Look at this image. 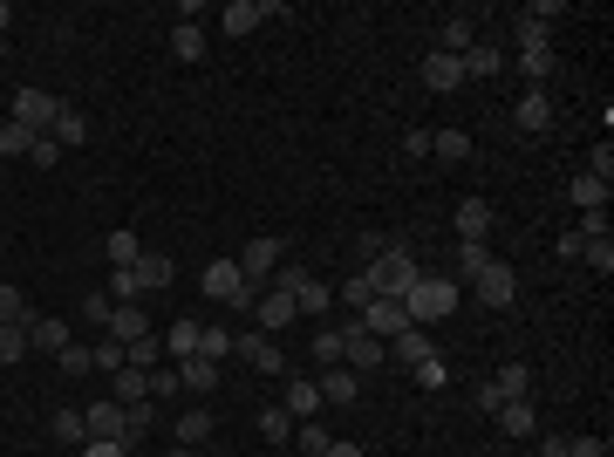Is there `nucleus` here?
Masks as SVG:
<instances>
[{
  "label": "nucleus",
  "mask_w": 614,
  "mask_h": 457,
  "mask_svg": "<svg viewBox=\"0 0 614 457\" xmlns=\"http://www.w3.org/2000/svg\"><path fill=\"white\" fill-rule=\"evenodd\" d=\"M458 280L451 273H417V287L403 294V314H410V328H430V321H444L451 307H458Z\"/></svg>",
  "instance_id": "nucleus-1"
},
{
  "label": "nucleus",
  "mask_w": 614,
  "mask_h": 457,
  "mask_svg": "<svg viewBox=\"0 0 614 457\" xmlns=\"http://www.w3.org/2000/svg\"><path fill=\"white\" fill-rule=\"evenodd\" d=\"M369 287H376V294H383V301H403V294H410V287H417V253H410V246H383V253H376V260H369Z\"/></svg>",
  "instance_id": "nucleus-2"
},
{
  "label": "nucleus",
  "mask_w": 614,
  "mask_h": 457,
  "mask_svg": "<svg viewBox=\"0 0 614 457\" xmlns=\"http://www.w3.org/2000/svg\"><path fill=\"white\" fill-rule=\"evenodd\" d=\"M205 294H212L219 307H253V294H260V287H246L239 260H212V267H205Z\"/></svg>",
  "instance_id": "nucleus-3"
},
{
  "label": "nucleus",
  "mask_w": 614,
  "mask_h": 457,
  "mask_svg": "<svg viewBox=\"0 0 614 457\" xmlns=\"http://www.w3.org/2000/svg\"><path fill=\"white\" fill-rule=\"evenodd\" d=\"M471 294H478V301L492 307V314H505V307L519 301V273L505 267V260H485V273L471 280Z\"/></svg>",
  "instance_id": "nucleus-4"
},
{
  "label": "nucleus",
  "mask_w": 614,
  "mask_h": 457,
  "mask_svg": "<svg viewBox=\"0 0 614 457\" xmlns=\"http://www.w3.org/2000/svg\"><path fill=\"white\" fill-rule=\"evenodd\" d=\"M82 423H89L96 444H123V437H130V410L110 403V396H103V403H82ZM123 451H130V444H123Z\"/></svg>",
  "instance_id": "nucleus-5"
},
{
  "label": "nucleus",
  "mask_w": 614,
  "mask_h": 457,
  "mask_svg": "<svg viewBox=\"0 0 614 457\" xmlns=\"http://www.w3.org/2000/svg\"><path fill=\"white\" fill-rule=\"evenodd\" d=\"M280 253H287V239H246V253H239L246 287H267L273 273H280Z\"/></svg>",
  "instance_id": "nucleus-6"
},
{
  "label": "nucleus",
  "mask_w": 614,
  "mask_h": 457,
  "mask_svg": "<svg viewBox=\"0 0 614 457\" xmlns=\"http://www.w3.org/2000/svg\"><path fill=\"white\" fill-rule=\"evenodd\" d=\"M55 116H62V103H55L48 89H21V96H14V123H21V130H35V137L55 130Z\"/></svg>",
  "instance_id": "nucleus-7"
},
{
  "label": "nucleus",
  "mask_w": 614,
  "mask_h": 457,
  "mask_svg": "<svg viewBox=\"0 0 614 457\" xmlns=\"http://www.w3.org/2000/svg\"><path fill=\"white\" fill-rule=\"evenodd\" d=\"M232 355H246L260 376H280V369H287V348L273 342V335H260V328H253V335H232Z\"/></svg>",
  "instance_id": "nucleus-8"
},
{
  "label": "nucleus",
  "mask_w": 614,
  "mask_h": 457,
  "mask_svg": "<svg viewBox=\"0 0 614 457\" xmlns=\"http://www.w3.org/2000/svg\"><path fill=\"white\" fill-rule=\"evenodd\" d=\"M103 335H110V342H144V335H151V314H144V301H116L110 307V321H103Z\"/></svg>",
  "instance_id": "nucleus-9"
},
{
  "label": "nucleus",
  "mask_w": 614,
  "mask_h": 457,
  "mask_svg": "<svg viewBox=\"0 0 614 457\" xmlns=\"http://www.w3.org/2000/svg\"><path fill=\"white\" fill-rule=\"evenodd\" d=\"M355 321H362V328H369V335H376V342H396V335H403V328H410V314H403V301H383V294H376V301L362 307V314H355Z\"/></svg>",
  "instance_id": "nucleus-10"
},
{
  "label": "nucleus",
  "mask_w": 614,
  "mask_h": 457,
  "mask_svg": "<svg viewBox=\"0 0 614 457\" xmlns=\"http://www.w3.org/2000/svg\"><path fill=\"white\" fill-rule=\"evenodd\" d=\"M253 314H260V335H280L287 321H301L294 294H280V287H260V294H253Z\"/></svg>",
  "instance_id": "nucleus-11"
},
{
  "label": "nucleus",
  "mask_w": 614,
  "mask_h": 457,
  "mask_svg": "<svg viewBox=\"0 0 614 457\" xmlns=\"http://www.w3.org/2000/svg\"><path fill=\"white\" fill-rule=\"evenodd\" d=\"M492 232V198H464L458 205V246H485Z\"/></svg>",
  "instance_id": "nucleus-12"
},
{
  "label": "nucleus",
  "mask_w": 614,
  "mask_h": 457,
  "mask_svg": "<svg viewBox=\"0 0 614 457\" xmlns=\"http://www.w3.org/2000/svg\"><path fill=\"white\" fill-rule=\"evenodd\" d=\"M512 123H519L526 137H546V130H553V103H546V89H526L519 110H512Z\"/></svg>",
  "instance_id": "nucleus-13"
},
{
  "label": "nucleus",
  "mask_w": 614,
  "mask_h": 457,
  "mask_svg": "<svg viewBox=\"0 0 614 457\" xmlns=\"http://www.w3.org/2000/svg\"><path fill=\"white\" fill-rule=\"evenodd\" d=\"M423 82H430L437 96H451V89H464V62H458V55H444V48H430V62H423Z\"/></svg>",
  "instance_id": "nucleus-14"
},
{
  "label": "nucleus",
  "mask_w": 614,
  "mask_h": 457,
  "mask_svg": "<svg viewBox=\"0 0 614 457\" xmlns=\"http://www.w3.org/2000/svg\"><path fill=\"white\" fill-rule=\"evenodd\" d=\"M280 410H287V417H321V410H328V403H321V382H314V376H294V382H287V403H280Z\"/></svg>",
  "instance_id": "nucleus-15"
},
{
  "label": "nucleus",
  "mask_w": 614,
  "mask_h": 457,
  "mask_svg": "<svg viewBox=\"0 0 614 457\" xmlns=\"http://www.w3.org/2000/svg\"><path fill=\"white\" fill-rule=\"evenodd\" d=\"M28 348L62 355V348H69V321H55V314H28Z\"/></svg>",
  "instance_id": "nucleus-16"
},
{
  "label": "nucleus",
  "mask_w": 614,
  "mask_h": 457,
  "mask_svg": "<svg viewBox=\"0 0 614 457\" xmlns=\"http://www.w3.org/2000/svg\"><path fill=\"white\" fill-rule=\"evenodd\" d=\"M267 21V0H232V7H219V28L226 35H253Z\"/></svg>",
  "instance_id": "nucleus-17"
},
{
  "label": "nucleus",
  "mask_w": 614,
  "mask_h": 457,
  "mask_svg": "<svg viewBox=\"0 0 614 457\" xmlns=\"http://www.w3.org/2000/svg\"><path fill=\"white\" fill-rule=\"evenodd\" d=\"M321 403H355V396H362V376H355V369H342V362H335V369H321Z\"/></svg>",
  "instance_id": "nucleus-18"
},
{
  "label": "nucleus",
  "mask_w": 614,
  "mask_h": 457,
  "mask_svg": "<svg viewBox=\"0 0 614 457\" xmlns=\"http://www.w3.org/2000/svg\"><path fill=\"white\" fill-rule=\"evenodd\" d=\"M458 62H464V82H478V76H499V69H505L499 41H471V48H464Z\"/></svg>",
  "instance_id": "nucleus-19"
},
{
  "label": "nucleus",
  "mask_w": 614,
  "mask_h": 457,
  "mask_svg": "<svg viewBox=\"0 0 614 457\" xmlns=\"http://www.w3.org/2000/svg\"><path fill=\"white\" fill-rule=\"evenodd\" d=\"M130 273H137V294H164V287H171V273H178V267H171L164 253H137V267H130Z\"/></svg>",
  "instance_id": "nucleus-20"
},
{
  "label": "nucleus",
  "mask_w": 614,
  "mask_h": 457,
  "mask_svg": "<svg viewBox=\"0 0 614 457\" xmlns=\"http://www.w3.org/2000/svg\"><path fill=\"white\" fill-rule=\"evenodd\" d=\"M294 307H301L307 321H321V314H328V307H335V287H328V280H314V273H307L301 287H294Z\"/></svg>",
  "instance_id": "nucleus-21"
},
{
  "label": "nucleus",
  "mask_w": 614,
  "mask_h": 457,
  "mask_svg": "<svg viewBox=\"0 0 614 457\" xmlns=\"http://www.w3.org/2000/svg\"><path fill=\"white\" fill-rule=\"evenodd\" d=\"M389 355H396L403 369H417V362H430V355H437V348H430V328H403V335L389 342Z\"/></svg>",
  "instance_id": "nucleus-22"
},
{
  "label": "nucleus",
  "mask_w": 614,
  "mask_h": 457,
  "mask_svg": "<svg viewBox=\"0 0 614 457\" xmlns=\"http://www.w3.org/2000/svg\"><path fill=\"white\" fill-rule=\"evenodd\" d=\"M178 382H185L192 396H212V389H219V362H205V355H185V362H178Z\"/></svg>",
  "instance_id": "nucleus-23"
},
{
  "label": "nucleus",
  "mask_w": 614,
  "mask_h": 457,
  "mask_svg": "<svg viewBox=\"0 0 614 457\" xmlns=\"http://www.w3.org/2000/svg\"><path fill=\"white\" fill-rule=\"evenodd\" d=\"M499 430H505V437H533V430H539L533 396H519V403H499Z\"/></svg>",
  "instance_id": "nucleus-24"
},
{
  "label": "nucleus",
  "mask_w": 614,
  "mask_h": 457,
  "mask_svg": "<svg viewBox=\"0 0 614 457\" xmlns=\"http://www.w3.org/2000/svg\"><path fill=\"white\" fill-rule=\"evenodd\" d=\"M198 328H205V321H171V328H164V362L198 355Z\"/></svg>",
  "instance_id": "nucleus-25"
},
{
  "label": "nucleus",
  "mask_w": 614,
  "mask_h": 457,
  "mask_svg": "<svg viewBox=\"0 0 614 457\" xmlns=\"http://www.w3.org/2000/svg\"><path fill=\"white\" fill-rule=\"evenodd\" d=\"M144 376H151V369H130V362H123V369L110 376V396H116V403H151V389H144Z\"/></svg>",
  "instance_id": "nucleus-26"
},
{
  "label": "nucleus",
  "mask_w": 614,
  "mask_h": 457,
  "mask_svg": "<svg viewBox=\"0 0 614 457\" xmlns=\"http://www.w3.org/2000/svg\"><path fill=\"white\" fill-rule=\"evenodd\" d=\"M492 389H499L505 403H519V396H533V369H526V362H505L499 376H492Z\"/></svg>",
  "instance_id": "nucleus-27"
},
{
  "label": "nucleus",
  "mask_w": 614,
  "mask_h": 457,
  "mask_svg": "<svg viewBox=\"0 0 614 457\" xmlns=\"http://www.w3.org/2000/svg\"><path fill=\"white\" fill-rule=\"evenodd\" d=\"M48 430H55V444H69V451H82V444H89V423H82V410H55V423H48Z\"/></svg>",
  "instance_id": "nucleus-28"
},
{
  "label": "nucleus",
  "mask_w": 614,
  "mask_h": 457,
  "mask_svg": "<svg viewBox=\"0 0 614 457\" xmlns=\"http://www.w3.org/2000/svg\"><path fill=\"white\" fill-rule=\"evenodd\" d=\"M171 55H178V62H198V55H205V28H198V21H178V28H171Z\"/></svg>",
  "instance_id": "nucleus-29"
},
{
  "label": "nucleus",
  "mask_w": 614,
  "mask_h": 457,
  "mask_svg": "<svg viewBox=\"0 0 614 457\" xmlns=\"http://www.w3.org/2000/svg\"><path fill=\"white\" fill-rule=\"evenodd\" d=\"M198 355H205V362H226V355H232V328L205 321V328H198Z\"/></svg>",
  "instance_id": "nucleus-30"
},
{
  "label": "nucleus",
  "mask_w": 614,
  "mask_h": 457,
  "mask_svg": "<svg viewBox=\"0 0 614 457\" xmlns=\"http://www.w3.org/2000/svg\"><path fill=\"white\" fill-rule=\"evenodd\" d=\"M28 314H35V307H28L21 287H0V328H28Z\"/></svg>",
  "instance_id": "nucleus-31"
},
{
  "label": "nucleus",
  "mask_w": 614,
  "mask_h": 457,
  "mask_svg": "<svg viewBox=\"0 0 614 457\" xmlns=\"http://www.w3.org/2000/svg\"><path fill=\"white\" fill-rule=\"evenodd\" d=\"M314 369H335V362H342V328H314Z\"/></svg>",
  "instance_id": "nucleus-32"
},
{
  "label": "nucleus",
  "mask_w": 614,
  "mask_h": 457,
  "mask_svg": "<svg viewBox=\"0 0 614 457\" xmlns=\"http://www.w3.org/2000/svg\"><path fill=\"white\" fill-rule=\"evenodd\" d=\"M48 137H55L62 151H76V144H89V123H82L76 110H62V116H55V130H48Z\"/></svg>",
  "instance_id": "nucleus-33"
},
{
  "label": "nucleus",
  "mask_w": 614,
  "mask_h": 457,
  "mask_svg": "<svg viewBox=\"0 0 614 457\" xmlns=\"http://www.w3.org/2000/svg\"><path fill=\"white\" fill-rule=\"evenodd\" d=\"M335 301H348V314H362V307L376 301V287H369V273H348L342 287H335Z\"/></svg>",
  "instance_id": "nucleus-34"
},
{
  "label": "nucleus",
  "mask_w": 614,
  "mask_h": 457,
  "mask_svg": "<svg viewBox=\"0 0 614 457\" xmlns=\"http://www.w3.org/2000/svg\"><path fill=\"white\" fill-rule=\"evenodd\" d=\"M519 69H526L533 89H546V76H553V48H519Z\"/></svg>",
  "instance_id": "nucleus-35"
},
{
  "label": "nucleus",
  "mask_w": 614,
  "mask_h": 457,
  "mask_svg": "<svg viewBox=\"0 0 614 457\" xmlns=\"http://www.w3.org/2000/svg\"><path fill=\"white\" fill-rule=\"evenodd\" d=\"M430 151L444 157V164H464V157H471V137H464V130H437V137H430Z\"/></svg>",
  "instance_id": "nucleus-36"
},
{
  "label": "nucleus",
  "mask_w": 614,
  "mask_h": 457,
  "mask_svg": "<svg viewBox=\"0 0 614 457\" xmlns=\"http://www.w3.org/2000/svg\"><path fill=\"white\" fill-rule=\"evenodd\" d=\"M205 437H212V410H185V417H178V444H205Z\"/></svg>",
  "instance_id": "nucleus-37"
},
{
  "label": "nucleus",
  "mask_w": 614,
  "mask_h": 457,
  "mask_svg": "<svg viewBox=\"0 0 614 457\" xmlns=\"http://www.w3.org/2000/svg\"><path fill=\"white\" fill-rule=\"evenodd\" d=\"M260 437H267V444H287V437H294V417H287L280 403H267V410H260Z\"/></svg>",
  "instance_id": "nucleus-38"
},
{
  "label": "nucleus",
  "mask_w": 614,
  "mask_h": 457,
  "mask_svg": "<svg viewBox=\"0 0 614 457\" xmlns=\"http://www.w3.org/2000/svg\"><path fill=\"white\" fill-rule=\"evenodd\" d=\"M28 151H35V130H21V123L7 116V123H0V157H28Z\"/></svg>",
  "instance_id": "nucleus-39"
},
{
  "label": "nucleus",
  "mask_w": 614,
  "mask_h": 457,
  "mask_svg": "<svg viewBox=\"0 0 614 457\" xmlns=\"http://www.w3.org/2000/svg\"><path fill=\"white\" fill-rule=\"evenodd\" d=\"M580 260L608 280V273H614V239H580Z\"/></svg>",
  "instance_id": "nucleus-40"
},
{
  "label": "nucleus",
  "mask_w": 614,
  "mask_h": 457,
  "mask_svg": "<svg viewBox=\"0 0 614 457\" xmlns=\"http://www.w3.org/2000/svg\"><path fill=\"white\" fill-rule=\"evenodd\" d=\"M574 205L580 212H608V185L601 178H574Z\"/></svg>",
  "instance_id": "nucleus-41"
},
{
  "label": "nucleus",
  "mask_w": 614,
  "mask_h": 457,
  "mask_svg": "<svg viewBox=\"0 0 614 457\" xmlns=\"http://www.w3.org/2000/svg\"><path fill=\"white\" fill-rule=\"evenodd\" d=\"M144 389H151V396H164V403H171V396L185 389V382H178V362H157L151 376H144Z\"/></svg>",
  "instance_id": "nucleus-42"
},
{
  "label": "nucleus",
  "mask_w": 614,
  "mask_h": 457,
  "mask_svg": "<svg viewBox=\"0 0 614 457\" xmlns=\"http://www.w3.org/2000/svg\"><path fill=\"white\" fill-rule=\"evenodd\" d=\"M485 260H492L485 246H458V273H451V280H458V287H471V280L485 273Z\"/></svg>",
  "instance_id": "nucleus-43"
},
{
  "label": "nucleus",
  "mask_w": 614,
  "mask_h": 457,
  "mask_svg": "<svg viewBox=\"0 0 614 457\" xmlns=\"http://www.w3.org/2000/svg\"><path fill=\"white\" fill-rule=\"evenodd\" d=\"M137 253H144L137 232H110V267H137Z\"/></svg>",
  "instance_id": "nucleus-44"
},
{
  "label": "nucleus",
  "mask_w": 614,
  "mask_h": 457,
  "mask_svg": "<svg viewBox=\"0 0 614 457\" xmlns=\"http://www.w3.org/2000/svg\"><path fill=\"white\" fill-rule=\"evenodd\" d=\"M89 355H96V369H103V376H116V369L130 362V348H123V342H110V335H103V342L89 348Z\"/></svg>",
  "instance_id": "nucleus-45"
},
{
  "label": "nucleus",
  "mask_w": 614,
  "mask_h": 457,
  "mask_svg": "<svg viewBox=\"0 0 614 457\" xmlns=\"http://www.w3.org/2000/svg\"><path fill=\"white\" fill-rule=\"evenodd\" d=\"M471 41H478V35H471V21L458 14V21H444V41H437V48H444V55H464Z\"/></svg>",
  "instance_id": "nucleus-46"
},
{
  "label": "nucleus",
  "mask_w": 614,
  "mask_h": 457,
  "mask_svg": "<svg viewBox=\"0 0 614 457\" xmlns=\"http://www.w3.org/2000/svg\"><path fill=\"white\" fill-rule=\"evenodd\" d=\"M55 369H62V376H89V369H96V355H89V348H62V355H55Z\"/></svg>",
  "instance_id": "nucleus-47"
},
{
  "label": "nucleus",
  "mask_w": 614,
  "mask_h": 457,
  "mask_svg": "<svg viewBox=\"0 0 614 457\" xmlns=\"http://www.w3.org/2000/svg\"><path fill=\"white\" fill-rule=\"evenodd\" d=\"M157 362H164V342H157V335L130 342V369H157Z\"/></svg>",
  "instance_id": "nucleus-48"
},
{
  "label": "nucleus",
  "mask_w": 614,
  "mask_h": 457,
  "mask_svg": "<svg viewBox=\"0 0 614 457\" xmlns=\"http://www.w3.org/2000/svg\"><path fill=\"white\" fill-rule=\"evenodd\" d=\"M123 410H130V437H123V444H144V437H151V403H123Z\"/></svg>",
  "instance_id": "nucleus-49"
},
{
  "label": "nucleus",
  "mask_w": 614,
  "mask_h": 457,
  "mask_svg": "<svg viewBox=\"0 0 614 457\" xmlns=\"http://www.w3.org/2000/svg\"><path fill=\"white\" fill-rule=\"evenodd\" d=\"M110 301H144V294H137V273H130V267H110Z\"/></svg>",
  "instance_id": "nucleus-50"
},
{
  "label": "nucleus",
  "mask_w": 614,
  "mask_h": 457,
  "mask_svg": "<svg viewBox=\"0 0 614 457\" xmlns=\"http://www.w3.org/2000/svg\"><path fill=\"white\" fill-rule=\"evenodd\" d=\"M28 355V328H0V362H21Z\"/></svg>",
  "instance_id": "nucleus-51"
},
{
  "label": "nucleus",
  "mask_w": 614,
  "mask_h": 457,
  "mask_svg": "<svg viewBox=\"0 0 614 457\" xmlns=\"http://www.w3.org/2000/svg\"><path fill=\"white\" fill-rule=\"evenodd\" d=\"M574 239H614V232H608V212H580Z\"/></svg>",
  "instance_id": "nucleus-52"
},
{
  "label": "nucleus",
  "mask_w": 614,
  "mask_h": 457,
  "mask_svg": "<svg viewBox=\"0 0 614 457\" xmlns=\"http://www.w3.org/2000/svg\"><path fill=\"white\" fill-rule=\"evenodd\" d=\"M321 451H328V430L307 417V423H301V457H321Z\"/></svg>",
  "instance_id": "nucleus-53"
},
{
  "label": "nucleus",
  "mask_w": 614,
  "mask_h": 457,
  "mask_svg": "<svg viewBox=\"0 0 614 457\" xmlns=\"http://www.w3.org/2000/svg\"><path fill=\"white\" fill-rule=\"evenodd\" d=\"M110 294H82V321H96V328H103V321H110Z\"/></svg>",
  "instance_id": "nucleus-54"
},
{
  "label": "nucleus",
  "mask_w": 614,
  "mask_h": 457,
  "mask_svg": "<svg viewBox=\"0 0 614 457\" xmlns=\"http://www.w3.org/2000/svg\"><path fill=\"white\" fill-rule=\"evenodd\" d=\"M417 382H423V389H444V382H451V369L430 355V362H417Z\"/></svg>",
  "instance_id": "nucleus-55"
},
{
  "label": "nucleus",
  "mask_w": 614,
  "mask_h": 457,
  "mask_svg": "<svg viewBox=\"0 0 614 457\" xmlns=\"http://www.w3.org/2000/svg\"><path fill=\"white\" fill-rule=\"evenodd\" d=\"M587 178H601V185L614 178V144H594V171H587Z\"/></svg>",
  "instance_id": "nucleus-56"
},
{
  "label": "nucleus",
  "mask_w": 614,
  "mask_h": 457,
  "mask_svg": "<svg viewBox=\"0 0 614 457\" xmlns=\"http://www.w3.org/2000/svg\"><path fill=\"white\" fill-rule=\"evenodd\" d=\"M55 157H62V144H55V137H35V151H28V164H55Z\"/></svg>",
  "instance_id": "nucleus-57"
},
{
  "label": "nucleus",
  "mask_w": 614,
  "mask_h": 457,
  "mask_svg": "<svg viewBox=\"0 0 614 457\" xmlns=\"http://www.w3.org/2000/svg\"><path fill=\"white\" fill-rule=\"evenodd\" d=\"M567 457H608V444H601V437H574V444H567Z\"/></svg>",
  "instance_id": "nucleus-58"
},
{
  "label": "nucleus",
  "mask_w": 614,
  "mask_h": 457,
  "mask_svg": "<svg viewBox=\"0 0 614 457\" xmlns=\"http://www.w3.org/2000/svg\"><path fill=\"white\" fill-rule=\"evenodd\" d=\"M301 280H307V267H280V273H273V287H280V294H294Z\"/></svg>",
  "instance_id": "nucleus-59"
},
{
  "label": "nucleus",
  "mask_w": 614,
  "mask_h": 457,
  "mask_svg": "<svg viewBox=\"0 0 614 457\" xmlns=\"http://www.w3.org/2000/svg\"><path fill=\"white\" fill-rule=\"evenodd\" d=\"M76 457H130V451H123V444H96V437H89V444H82Z\"/></svg>",
  "instance_id": "nucleus-60"
},
{
  "label": "nucleus",
  "mask_w": 614,
  "mask_h": 457,
  "mask_svg": "<svg viewBox=\"0 0 614 457\" xmlns=\"http://www.w3.org/2000/svg\"><path fill=\"white\" fill-rule=\"evenodd\" d=\"M321 457H362V444H328Z\"/></svg>",
  "instance_id": "nucleus-61"
},
{
  "label": "nucleus",
  "mask_w": 614,
  "mask_h": 457,
  "mask_svg": "<svg viewBox=\"0 0 614 457\" xmlns=\"http://www.w3.org/2000/svg\"><path fill=\"white\" fill-rule=\"evenodd\" d=\"M7 21H14V7H7V0H0V41H7Z\"/></svg>",
  "instance_id": "nucleus-62"
},
{
  "label": "nucleus",
  "mask_w": 614,
  "mask_h": 457,
  "mask_svg": "<svg viewBox=\"0 0 614 457\" xmlns=\"http://www.w3.org/2000/svg\"><path fill=\"white\" fill-rule=\"evenodd\" d=\"M164 457H198V451H192V444H178V451H164Z\"/></svg>",
  "instance_id": "nucleus-63"
}]
</instances>
